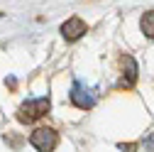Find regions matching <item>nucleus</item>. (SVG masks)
<instances>
[{"instance_id":"nucleus-6","label":"nucleus","mask_w":154,"mask_h":152,"mask_svg":"<svg viewBox=\"0 0 154 152\" xmlns=\"http://www.w3.org/2000/svg\"><path fill=\"white\" fill-rule=\"evenodd\" d=\"M140 27H142V32L149 37V40H154V10H149V12H144V15H142Z\"/></svg>"},{"instance_id":"nucleus-5","label":"nucleus","mask_w":154,"mask_h":152,"mask_svg":"<svg viewBox=\"0 0 154 152\" xmlns=\"http://www.w3.org/2000/svg\"><path fill=\"white\" fill-rule=\"evenodd\" d=\"M122 64H127V79H122V86L125 88H132L134 81H137V64H134V59H132L130 54L122 56Z\"/></svg>"},{"instance_id":"nucleus-1","label":"nucleus","mask_w":154,"mask_h":152,"mask_svg":"<svg viewBox=\"0 0 154 152\" xmlns=\"http://www.w3.org/2000/svg\"><path fill=\"white\" fill-rule=\"evenodd\" d=\"M49 108H51V103H49L47 96L29 98V101H25L20 108H17V120L20 123H34V120H39L42 116H47Z\"/></svg>"},{"instance_id":"nucleus-2","label":"nucleus","mask_w":154,"mask_h":152,"mask_svg":"<svg viewBox=\"0 0 154 152\" xmlns=\"http://www.w3.org/2000/svg\"><path fill=\"white\" fill-rule=\"evenodd\" d=\"M29 145L37 152H54L56 145H59V132L54 128H37L29 135Z\"/></svg>"},{"instance_id":"nucleus-3","label":"nucleus","mask_w":154,"mask_h":152,"mask_svg":"<svg viewBox=\"0 0 154 152\" xmlns=\"http://www.w3.org/2000/svg\"><path fill=\"white\" fill-rule=\"evenodd\" d=\"M71 103H73L76 108H81V110L93 108V106H95V91H93V88H86L83 84L76 81L73 88H71Z\"/></svg>"},{"instance_id":"nucleus-4","label":"nucleus","mask_w":154,"mask_h":152,"mask_svg":"<svg viewBox=\"0 0 154 152\" xmlns=\"http://www.w3.org/2000/svg\"><path fill=\"white\" fill-rule=\"evenodd\" d=\"M86 32H88V25L81 20V17H69V20L61 25V34H64V40H66V42H76V40H81Z\"/></svg>"}]
</instances>
